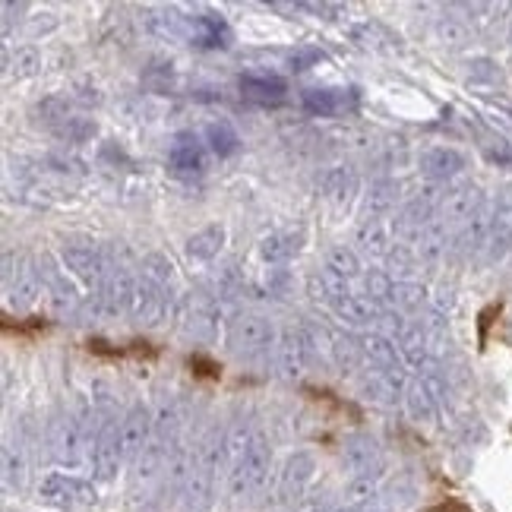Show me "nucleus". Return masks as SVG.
<instances>
[{
    "mask_svg": "<svg viewBox=\"0 0 512 512\" xmlns=\"http://www.w3.org/2000/svg\"><path fill=\"white\" fill-rule=\"evenodd\" d=\"M361 348H364V361L367 367L377 370H402V354L389 336L383 332H370V336H361Z\"/></svg>",
    "mask_w": 512,
    "mask_h": 512,
    "instance_id": "c85d7f7f",
    "label": "nucleus"
},
{
    "mask_svg": "<svg viewBox=\"0 0 512 512\" xmlns=\"http://www.w3.org/2000/svg\"><path fill=\"white\" fill-rule=\"evenodd\" d=\"M433 35H437V42L446 45V48H465L471 42V26L465 23L462 16L446 13V16H440V23H437V29H433Z\"/></svg>",
    "mask_w": 512,
    "mask_h": 512,
    "instance_id": "e433bc0d",
    "label": "nucleus"
},
{
    "mask_svg": "<svg viewBox=\"0 0 512 512\" xmlns=\"http://www.w3.org/2000/svg\"><path fill=\"white\" fill-rule=\"evenodd\" d=\"M190 367H203V370H200L203 377H219V364H212V361L200 358V354H193V358H190Z\"/></svg>",
    "mask_w": 512,
    "mask_h": 512,
    "instance_id": "de8ad7c7",
    "label": "nucleus"
},
{
    "mask_svg": "<svg viewBox=\"0 0 512 512\" xmlns=\"http://www.w3.org/2000/svg\"><path fill=\"white\" fill-rule=\"evenodd\" d=\"M225 345L238 358H260L269 351V345H275V326L260 313H241L228 323Z\"/></svg>",
    "mask_w": 512,
    "mask_h": 512,
    "instance_id": "0eeeda50",
    "label": "nucleus"
},
{
    "mask_svg": "<svg viewBox=\"0 0 512 512\" xmlns=\"http://www.w3.org/2000/svg\"><path fill=\"white\" fill-rule=\"evenodd\" d=\"M225 465H228V494L231 500H247L260 494L269 465H272V449L260 427L250 421H238L225 430Z\"/></svg>",
    "mask_w": 512,
    "mask_h": 512,
    "instance_id": "f257e3e1",
    "label": "nucleus"
},
{
    "mask_svg": "<svg viewBox=\"0 0 512 512\" xmlns=\"http://www.w3.org/2000/svg\"><path fill=\"white\" fill-rule=\"evenodd\" d=\"M143 279H149V282H155L159 288H165V285L174 279V266H171V260H165L162 253L146 256V263H143Z\"/></svg>",
    "mask_w": 512,
    "mask_h": 512,
    "instance_id": "a18cd8bd",
    "label": "nucleus"
},
{
    "mask_svg": "<svg viewBox=\"0 0 512 512\" xmlns=\"http://www.w3.org/2000/svg\"><path fill=\"white\" fill-rule=\"evenodd\" d=\"M313 475H317V459L310 456V452H291L285 459L282 471H279V487H275V497L285 506H294L301 503L304 494L313 484Z\"/></svg>",
    "mask_w": 512,
    "mask_h": 512,
    "instance_id": "2eb2a0df",
    "label": "nucleus"
},
{
    "mask_svg": "<svg viewBox=\"0 0 512 512\" xmlns=\"http://www.w3.org/2000/svg\"><path fill=\"white\" fill-rule=\"evenodd\" d=\"M329 304L351 326H370L386 317L383 307L377 301H370L364 291H351L345 285H332V282H329Z\"/></svg>",
    "mask_w": 512,
    "mask_h": 512,
    "instance_id": "f3484780",
    "label": "nucleus"
},
{
    "mask_svg": "<svg viewBox=\"0 0 512 512\" xmlns=\"http://www.w3.org/2000/svg\"><path fill=\"white\" fill-rule=\"evenodd\" d=\"M4 64L13 80H32V76L42 70V54H38V48H32V45H23V48H16L13 57L7 54Z\"/></svg>",
    "mask_w": 512,
    "mask_h": 512,
    "instance_id": "4c0bfd02",
    "label": "nucleus"
},
{
    "mask_svg": "<svg viewBox=\"0 0 512 512\" xmlns=\"http://www.w3.org/2000/svg\"><path fill=\"white\" fill-rule=\"evenodd\" d=\"M424 298H427V291L418 285V282H396V288H392V307H396L402 317L405 313H415V310H421V304H424Z\"/></svg>",
    "mask_w": 512,
    "mask_h": 512,
    "instance_id": "a19ab883",
    "label": "nucleus"
},
{
    "mask_svg": "<svg viewBox=\"0 0 512 512\" xmlns=\"http://www.w3.org/2000/svg\"><path fill=\"white\" fill-rule=\"evenodd\" d=\"M332 358H336L342 373H354L367 364L361 339H354V336H332Z\"/></svg>",
    "mask_w": 512,
    "mask_h": 512,
    "instance_id": "c9c22d12",
    "label": "nucleus"
},
{
    "mask_svg": "<svg viewBox=\"0 0 512 512\" xmlns=\"http://www.w3.org/2000/svg\"><path fill=\"white\" fill-rule=\"evenodd\" d=\"M358 190H361V181H358V171L351 165H332L320 174V193L332 206V212H348Z\"/></svg>",
    "mask_w": 512,
    "mask_h": 512,
    "instance_id": "6ab92c4d",
    "label": "nucleus"
},
{
    "mask_svg": "<svg viewBox=\"0 0 512 512\" xmlns=\"http://www.w3.org/2000/svg\"><path fill=\"white\" fill-rule=\"evenodd\" d=\"M396 250V234L392 222L383 219H364L354 231V253H364L367 260H389Z\"/></svg>",
    "mask_w": 512,
    "mask_h": 512,
    "instance_id": "5701e85b",
    "label": "nucleus"
},
{
    "mask_svg": "<svg viewBox=\"0 0 512 512\" xmlns=\"http://www.w3.org/2000/svg\"><path fill=\"white\" fill-rule=\"evenodd\" d=\"M133 275L124 269V266H114V272L105 279V285L92 294L95 301V313L102 320H114L121 317V313H130V301H133Z\"/></svg>",
    "mask_w": 512,
    "mask_h": 512,
    "instance_id": "dca6fc26",
    "label": "nucleus"
},
{
    "mask_svg": "<svg viewBox=\"0 0 512 512\" xmlns=\"http://www.w3.org/2000/svg\"><path fill=\"white\" fill-rule=\"evenodd\" d=\"M301 102L310 114L317 117H339L345 111H354L358 95L348 89H304Z\"/></svg>",
    "mask_w": 512,
    "mask_h": 512,
    "instance_id": "393cba45",
    "label": "nucleus"
},
{
    "mask_svg": "<svg viewBox=\"0 0 512 512\" xmlns=\"http://www.w3.org/2000/svg\"><path fill=\"white\" fill-rule=\"evenodd\" d=\"M168 313V298L165 288H159L149 279H140L133 288V301H130V320L136 326H159Z\"/></svg>",
    "mask_w": 512,
    "mask_h": 512,
    "instance_id": "4be33fe9",
    "label": "nucleus"
},
{
    "mask_svg": "<svg viewBox=\"0 0 512 512\" xmlns=\"http://www.w3.org/2000/svg\"><path fill=\"white\" fill-rule=\"evenodd\" d=\"M92 437L95 433L89 430V411H64L61 418L51 424V456L57 465L64 468H80L89 462L92 452Z\"/></svg>",
    "mask_w": 512,
    "mask_h": 512,
    "instance_id": "7ed1b4c3",
    "label": "nucleus"
},
{
    "mask_svg": "<svg viewBox=\"0 0 512 512\" xmlns=\"http://www.w3.org/2000/svg\"><path fill=\"white\" fill-rule=\"evenodd\" d=\"M487 206V196L478 184L471 181H462V184H452L443 190L440 196V206H437V222L446 228V231H462L475 215Z\"/></svg>",
    "mask_w": 512,
    "mask_h": 512,
    "instance_id": "6e6552de",
    "label": "nucleus"
},
{
    "mask_svg": "<svg viewBox=\"0 0 512 512\" xmlns=\"http://www.w3.org/2000/svg\"><path fill=\"white\" fill-rule=\"evenodd\" d=\"M320 61H326L323 51H317V48H298V51L291 54V70H307V67L320 64Z\"/></svg>",
    "mask_w": 512,
    "mask_h": 512,
    "instance_id": "49530a36",
    "label": "nucleus"
},
{
    "mask_svg": "<svg viewBox=\"0 0 512 512\" xmlns=\"http://www.w3.org/2000/svg\"><path fill=\"white\" fill-rule=\"evenodd\" d=\"M4 291H7V301L16 310H29L42 298L45 279L26 256H16V263H13V250H7L4 253Z\"/></svg>",
    "mask_w": 512,
    "mask_h": 512,
    "instance_id": "9b49d317",
    "label": "nucleus"
},
{
    "mask_svg": "<svg viewBox=\"0 0 512 512\" xmlns=\"http://www.w3.org/2000/svg\"><path fill=\"white\" fill-rule=\"evenodd\" d=\"M317 358V332L310 326H291L279 339V370L285 380H304Z\"/></svg>",
    "mask_w": 512,
    "mask_h": 512,
    "instance_id": "9d476101",
    "label": "nucleus"
},
{
    "mask_svg": "<svg viewBox=\"0 0 512 512\" xmlns=\"http://www.w3.org/2000/svg\"><path fill=\"white\" fill-rule=\"evenodd\" d=\"M443 392H446V383L437 370H424L418 380H411L408 389H405V408L408 415L415 418L418 424H430L437 421L440 415V405H443Z\"/></svg>",
    "mask_w": 512,
    "mask_h": 512,
    "instance_id": "ddd939ff",
    "label": "nucleus"
},
{
    "mask_svg": "<svg viewBox=\"0 0 512 512\" xmlns=\"http://www.w3.org/2000/svg\"><path fill=\"white\" fill-rule=\"evenodd\" d=\"M124 465H127V459H124V443H121V421L108 415L102 424H98L95 437H92V452H89L92 478L98 484H111Z\"/></svg>",
    "mask_w": 512,
    "mask_h": 512,
    "instance_id": "39448f33",
    "label": "nucleus"
},
{
    "mask_svg": "<svg viewBox=\"0 0 512 512\" xmlns=\"http://www.w3.org/2000/svg\"><path fill=\"white\" fill-rule=\"evenodd\" d=\"M336 512H373L370 506H342V509H336Z\"/></svg>",
    "mask_w": 512,
    "mask_h": 512,
    "instance_id": "09e8293b",
    "label": "nucleus"
},
{
    "mask_svg": "<svg viewBox=\"0 0 512 512\" xmlns=\"http://www.w3.org/2000/svg\"><path fill=\"white\" fill-rule=\"evenodd\" d=\"M225 225H206V228H200L196 234H190L187 238V244H184V250H187V256L190 260H196V263H209V260H215L219 256V250L225 247Z\"/></svg>",
    "mask_w": 512,
    "mask_h": 512,
    "instance_id": "7c9ffc66",
    "label": "nucleus"
},
{
    "mask_svg": "<svg viewBox=\"0 0 512 512\" xmlns=\"http://www.w3.org/2000/svg\"><path fill=\"white\" fill-rule=\"evenodd\" d=\"M405 373L402 370H377V367H364L361 373V396L377 402V405H396L405 399Z\"/></svg>",
    "mask_w": 512,
    "mask_h": 512,
    "instance_id": "412c9836",
    "label": "nucleus"
},
{
    "mask_svg": "<svg viewBox=\"0 0 512 512\" xmlns=\"http://www.w3.org/2000/svg\"><path fill=\"white\" fill-rule=\"evenodd\" d=\"M392 320V342H396L399 354H402V364L405 367H427V358H430V336L421 323H411L405 320L402 313H396Z\"/></svg>",
    "mask_w": 512,
    "mask_h": 512,
    "instance_id": "a211bd4d",
    "label": "nucleus"
},
{
    "mask_svg": "<svg viewBox=\"0 0 512 512\" xmlns=\"http://www.w3.org/2000/svg\"><path fill=\"white\" fill-rule=\"evenodd\" d=\"M323 269H326V282L332 285H351V282H358L364 279V272H361V256L354 253L351 247L345 244H336V247H329L326 256H323Z\"/></svg>",
    "mask_w": 512,
    "mask_h": 512,
    "instance_id": "a878e982",
    "label": "nucleus"
},
{
    "mask_svg": "<svg viewBox=\"0 0 512 512\" xmlns=\"http://www.w3.org/2000/svg\"><path fill=\"white\" fill-rule=\"evenodd\" d=\"M342 465L351 481H361V478L380 481L386 471L383 446L373 440L370 433H351V437H345V446H342Z\"/></svg>",
    "mask_w": 512,
    "mask_h": 512,
    "instance_id": "f8f14e48",
    "label": "nucleus"
},
{
    "mask_svg": "<svg viewBox=\"0 0 512 512\" xmlns=\"http://www.w3.org/2000/svg\"><path fill=\"white\" fill-rule=\"evenodd\" d=\"M61 263L64 272H70L76 282H83L86 288H102L105 279L114 272L111 256L105 253V247H98L92 241H67L61 247Z\"/></svg>",
    "mask_w": 512,
    "mask_h": 512,
    "instance_id": "20e7f679",
    "label": "nucleus"
},
{
    "mask_svg": "<svg viewBox=\"0 0 512 512\" xmlns=\"http://www.w3.org/2000/svg\"><path fill=\"white\" fill-rule=\"evenodd\" d=\"M512 253V187H503L490 206V234L484 247V263L497 266Z\"/></svg>",
    "mask_w": 512,
    "mask_h": 512,
    "instance_id": "4468645a",
    "label": "nucleus"
},
{
    "mask_svg": "<svg viewBox=\"0 0 512 512\" xmlns=\"http://www.w3.org/2000/svg\"><path fill=\"white\" fill-rule=\"evenodd\" d=\"M206 140H209V149L219 155V159H228V155H234V152L241 149V136H238V130H234L228 121L209 124Z\"/></svg>",
    "mask_w": 512,
    "mask_h": 512,
    "instance_id": "58836bf2",
    "label": "nucleus"
},
{
    "mask_svg": "<svg viewBox=\"0 0 512 512\" xmlns=\"http://www.w3.org/2000/svg\"><path fill=\"white\" fill-rule=\"evenodd\" d=\"M42 279L48 282V291L54 294V301L57 307H76V288L67 282V272H61L54 263H51V256H45L42 260Z\"/></svg>",
    "mask_w": 512,
    "mask_h": 512,
    "instance_id": "f704fd0d",
    "label": "nucleus"
},
{
    "mask_svg": "<svg viewBox=\"0 0 512 512\" xmlns=\"http://www.w3.org/2000/svg\"><path fill=\"white\" fill-rule=\"evenodd\" d=\"M4 481L7 487H23L26 481V462H23V452L13 443H4Z\"/></svg>",
    "mask_w": 512,
    "mask_h": 512,
    "instance_id": "c03bdc74",
    "label": "nucleus"
},
{
    "mask_svg": "<svg viewBox=\"0 0 512 512\" xmlns=\"http://www.w3.org/2000/svg\"><path fill=\"white\" fill-rule=\"evenodd\" d=\"M396 193H399V187L392 181L370 184V190L364 196V215H367V219H383V215H389L392 206H396Z\"/></svg>",
    "mask_w": 512,
    "mask_h": 512,
    "instance_id": "72a5a7b5",
    "label": "nucleus"
},
{
    "mask_svg": "<svg viewBox=\"0 0 512 512\" xmlns=\"http://www.w3.org/2000/svg\"><path fill=\"white\" fill-rule=\"evenodd\" d=\"M168 165L177 174H200L206 168V146L193 133H177L168 152Z\"/></svg>",
    "mask_w": 512,
    "mask_h": 512,
    "instance_id": "bb28decb",
    "label": "nucleus"
},
{
    "mask_svg": "<svg viewBox=\"0 0 512 512\" xmlns=\"http://www.w3.org/2000/svg\"><path fill=\"white\" fill-rule=\"evenodd\" d=\"M32 114H35V124H45V127H51V130H57L61 127L67 117H73L70 114V105H67V98H61V95H48V98H42L35 108H32Z\"/></svg>",
    "mask_w": 512,
    "mask_h": 512,
    "instance_id": "ea45409f",
    "label": "nucleus"
},
{
    "mask_svg": "<svg viewBox=\"0 0 512 512\" xmlns=\"http://www.w3.org/2000/svg\"><path fill=\"white\" fill-rule=\"evenodd\" d=\"M38 500L54 509H89L98 503V494L92 481H83L76 475H64V471H51L38 484Z\"/></svg>",
    "mask_w": 512,
    "mask_h": 512,
    "instance_id": "1a4fd4ad",
    "label": "nucleus"
},
{
    "mask_svg": "<svg viewBox=\"0 0 512 512\" xmlns=\"http://www.w3.org/2000/svg\"><path fill=\"white\" fill-rule=\"evenodd\" d=\"M509 45H512V23H509Z\"/></svg>",
    "mask_w": 512,
    "mask_h": 512,
    "instance_id": "8fccbe9b",
    "label": "nucleus"
},
{
    "mask_svg": "<svg viewBox=\"0 0 512 512\" xmlns=\"http://www.w3.org/2000/svg\"><path fill=\"white\" fill-rule=\"evenodd\" d=\"M373 512H377V509H373Z\"/></svg>",
    "mask_w": 512,
    "mask_h": 512,
    "instance_id": "3c124183",
    "label": "nucleus"
},
{
    "mask_svg": "<svg viewBox=\"0 0 512 512\" xmlns=\"http://www.w3.org/2000/svg\"><path fill=\"white\" fill-rule=\"evenodd\" d=\"M190 38L200 48H225L231 45V29L222 16H215V13H203V16H196L193 23H190Z\"/></svg>",
    "mask_w": 512,
    "mask_h": 512,
    "instance_id": "2f4dec72",
    "label": "nucleus"
},
{
    "mask_svg": "<svg viewBox=\"0 0 512 512\" xmlns=\"http://www.w3.org/2000/svg\"><path fill=\"white\" fill-rule=\"evenodd\" d=\"M54 133L61 136V140H67V143H86L95 136V121H92V117H67V121Z\"/></svg>",
    "mask_w": 512,
    "mask_h": 512,
    "instance_id": "37998d69",
    "label": "nucleus"
},
{
    "mask_svg": "<svg viewBox=\"0 0 512 512\" xmlns=\"http://www.w3.org/2000/svg\"><path fill=\"white\" fill-rule=\"evenodd\" d=\"M152 427H155V415L146 405H133L121 418V443H124L127 465H133L136 459H140L143 449L152 443Z\"/></svg>",
    "mask_w": 512,
    "mask_h": 512,
    "instance_id": "aec40b11",
    "label": "nucleus"
},
{
    "mask_svg": "<svg viewBox=\"0 0 512 512\" xmlns=\"http://www.w3.org/2000/svg\"><path fill=\"white\" fill-rule=\"evenodd\" d=\"M304 247V228L298 231H275L260 241V256L266 263H288L291 256H298Z\"/></svg>",
    "mask_w": 512,
    "mask_h": 512,
    "instance_id": "c756f323",
    "label": "nucleus"
},
{
    "mask_svg": "<svg viewBox=\"0 0 512 512\" xmlns=\"http://www.w3.org/2000/svg\"><path fill=\"white\" fill-rule=\"evenodd\" d=\"M465 168H468L465 152L452 149V146H430V149L421 155V171L430 177V181H437V184L452 181V177L462 174Z\"/></svg>",
    "mask_w": 512,
    "mask_h": 512,
    "instance_id": "b1692460",
    "label": "nucleus"
},
{
    "mask_svg": "<svg viewBox=\"0 0 512 512\" xmlns=\"http://www.w3.org/2000/svg\"><path fill=\"white\" fill-rule=\"evenodd\" d=\"M392 288H396V282H392V275L383 272V269H370L364 272V294L370 301H377L380 307L386 301H392Z\"/></svg>",
    "mask_w": 512,
    "mask_h": 512,
    "instance_id": "79ce46f5",
    "label": "nucleus"
},
{
    "mask_svg": "<svg viewBox=\"0 0 512 512\" xmlns=\"http://www.w3.org/2000/svg\"><path fill=\"white\" fill-rule=\"evenodd\" d=\"M241 92H244L247 98H253V102L269 105V102H282L285 92H288V86H285L282 76H275V73L250 70V73L241 76Z\"/></svg>",
    "mask_w": 512,
    "mask_h": 512,
    "instance_id": "cd10ccee",
    "label": "nucleus"
},
{
    "mask_svg": "<svg viewBox=\"0 0 512 512\" xmlns=\"http://www.w3.org/2000/svg\"><path fill=\"white\" fill-rule=\"evenodd\" d=\"M225 462V433L206 430L190 452V475L181 494V512H212L219 465Z\"/></svg>",
    "mask_w": 512,
    "mask_h": 512,
    "instance_id": "f03ea898",
    "label": "nucleus"
},
{
    "mask_svg": "<svg viewBox=\"0 0 512 512\" xmlns=\"http://www.w3.org/2000/svg\"><path fill=\"white\" fill-rule=\"evenodd\" d=\"M449 247H452V244H449V231H446L440 222H433V225L421 234V241L415 244V253H418V260H421V263L433 266V263H440V260H443Z\"/></svg>",
    "mask_w": 512,
    "mask_h": 512,
    "instance_id": "473e14b6",
    "label": "nucleus"
},
{
    "mask_svg": "<svg viewBox=\"0 0 512 512\" xmlns=\"http://www.w3.org/2000/svg\"><path fill=\"white\" fill-rule=\"evenodd\" d=\"M177 329L193 342H212L219 336V304H215L206 291H193L174 307Z\"/></svg>",
    "mask_w": 512,
    "mask_h": 512,
    "instance_id": "423d86ee",
    "label": "nucleus"
}]
</instances>
